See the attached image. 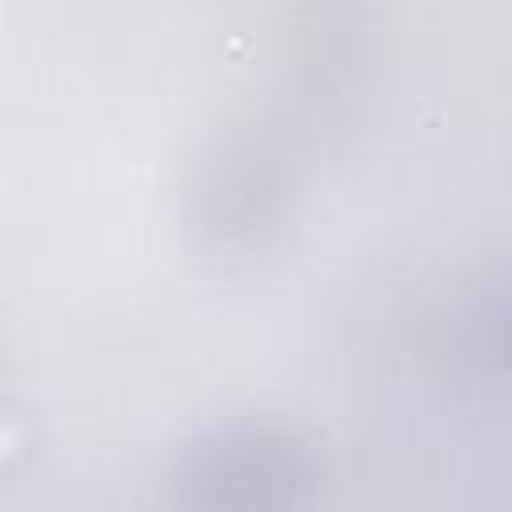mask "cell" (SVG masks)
Returning a JSON list of instances; mask_svg holds the SVG:
<instances>
[{"label":"cell","instance_id":"2","mask_svg":"<svg viewBox=\"0 0 512 512\" xmlns=\"http://www.w3.org/2000/svg\"><path fill=\"white\" fill-rule=\"evenodd\" d=\"M164 480L184 508H300L320 500L328 464L300 428L232 416L188 436Z\"/></svg>","mask_w":512,"mask_h":512},{"label":"cell","instance_id":"1","mask_svg":"<svg viewBox=\"0 0 512 512\" xmlns=\"http://www.w3.org/2000/svg\"><path fill=\"white\" fill-rule=\"evenodd\" d=\"M300 184V136L288 128V116L212 132L184 180V228L192 248L224 272L272 256L296 220Z\"/></svg>","mask_w":512,"mask_h":512},{"label":"cell","instance_id":"3","mask_svg":"<svg viewBox=\"0 0 512 512\" xmlns=\"http://www.w3.org/2000/svg\"><path fill=\"white\" fill-rule=\"evenodd\" d=\"M432 356L460 396L512 404V260L472 272L440 308Z\"/></svg>","mask_w":512,"mask_h":512}]
</instances>
